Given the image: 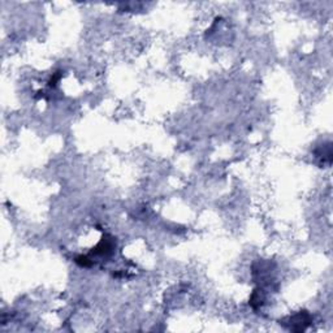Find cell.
<instances>
[{"label": "cell", "mask_w": 333, "mask_h": 333, "mask_svg": "<svg viewBox=\"0 0 333 333\" xmlns=\"http://www.w3.org/2000/svg\"><path fill=\"white\" fill-rule=\"evenodd\" d=\"M309 324H310V315L305 311L298 312L297 315L292 316L290 319V328L293 330L306 329V327Z\"/></svg>", "instance_id": "7a4b0ae2"}, {"label": "cell", "mask_w": 333, "mask_h": 333, "mask_svg": "<svg viewBox=\"0 0 333 333\" xmlns=\"http://www.w3.org/2000/svg\"><path fill=\"white\" fill-rule=\"evenodd\" d=\"M113 248H115V242H113L112 237L104 236L103 238H102V241L97 245V247L93 248L91 255H95V257L100 258H108L112 255Z\"/></svg>", "instance_id": "6da1fadb"}]
</instances>
